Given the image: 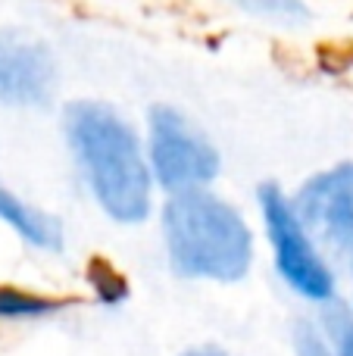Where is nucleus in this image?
Returning <instances> with one entry per match:
<instances>
[{
    "label": "nucleus",
    "instance_id": "nucleus-1",
    "mask_svg": "<svg viewBox=\"0 0 353 356\" xmlns=\"http://www.w3.org/2000/svg\"><path fill=\"white\" fill-rule=\"evenodd\" d=\"M63 138L94 203L122 225L150 216L156 178L150 172L147 144L122 110L106 100H69L63 110Z\"/></svg>",
    "mask_w": 353,
    "mask_h": 356
},
{
    "label": "nucleus",
    "instance_id": "nucleus-2",
    "mask_svg": "<svg viewBox=\"0 0 353 356\" xmlns=\"http://www.w3.org/2000/svg\"><path fill=\"white\" fill-rule=\"evenodd\" d=\"M163 241L181 278L231 284L254 266V232L247 219L210 188L169 194L163 207Z\"/></svg>",
    "mask_w": 353,
    "mask_h": 356
},
{
    "label": "nucleus",
    "instance_id": "nucleus-3",
    "mask_svg": "<svg viewBox=\"0 0 353 356\" xmlns=\"http://www.w3.org/2000/svg\"><path fill=\"white\" fill-rule=\"evenodd\" d=\"M150 172L166 194L210 188L219 178L222 156L206 131L172 104H154L144 122Z\"/></svg>",
    "mask_w": 353,
    "mask_h": 356
},
{
    "label": "nucleus",
    "instance_id": "nucleus-4",
    "mask_svg": "<svg viewBox=\"0 0 353 356\" xmlns=\"http://www.w3.org/2000/svg\"><path fill=\"white\" fill-rule=\"evenodd\" d=\"M263 228H266L269 247L279 275L285 284L310 303L335 300V272L325 263V253L319 250V241L304 225L294 197H288L279 184H263L256 191Z\"/></svg>",
    "mask_w": 353,
    "mask_h": 356
},
{
    "label": "nucleus",
    "instance_id": "nucleus-5",
    "mask_svg": "<svg viewBox=\"0 0 353 356\" xmlns=\"http://www.w3.org/2000/svg\"><path fill=\"white\" fill-rule=\"evenodd\" d=\"M60 66L47 41L19 25H0V106L44 110L54 104Z\"/></svg>",
    "mask_w": 353,
    "mask_h": 356
},
{
    "label": "nucleus",
    "instance_id": "nucleus-6",
    "mask_svg": "<svg viewBox=\"0 0 353 356\" xmlns=\"http://www.w3.org/2000/svg\"><path fill=\"white\" fill-rule=\"evenodd\" d=\"M294 207L319 244L353 259V163L310 175L294 194Z\"/></svg>",
    "mask_w": 353,
    "mask_h": 356
},
{
    "label": "nucleus",
    "instance_id": "nucleus-7",
    "mask_svg": "<svg viewBox=\"0 0 353 356\" xmlns=\"http://www.w3.org/2000/svg\"><path fill=\"white\" fill-rule=\"evenodd\" d=\"M0 222L10 225L22 241H28L38 250H60L63 247V225L50 213L31 207L19 194H13L6 184H0Z\"/></svg>",
    "mask_w": 353,
    "mask_h": 356
},
{
    "label": "nucleus",
    "instance_id": "nucleus-8",
    "mask_svg": "<svg viewBox=\"0 0 353 356\" xmlns=\"http://www.w3.org/2000/svg\"><path fill=\"white\" fill-rule=\"evenodd\" d=\"M225 3L241 10L244 16L269 25H281V29H304L313 19L306 0H225Z\"/></svg>",
    "mask_w": 353,
    "mask_h": 356
},
{
    "label": "nucleus",
    "instance_id": "nucleus-9",
    "mask_svg": "<svg viewBox=\"0 0 353 356\" xmlns=\"http://www.w3.org/2000/svg\"><path fill=\"white\" fill-rule=\"evenodd\" d=\"M60 307L63 303L54 297L0 284V319H41V316L56 313Z\"/></svg>",
    "mask_w": 353,
    "mask_h": 356
},
{
    "label": "nucleus",
    "instance_id": "nucleus-10",
    "mask_svg": "<svg viewBox=\"0 0 353 356\" xmlns=\"http://www.w3.org/2000/svg\"><path fill=\"white\" fill-rule=\"evenodd\" d=\"M88 284H91L94 297H97L100 307H119L122 300H129V278L110 266L106 259H94L88 266Z\"/></svg>",
    "mask_w": 353,
    "mask_h": 356
},
{
    "label": "nucleus",
    "instance_id": "nucleus-11",
    "mask_svg": "<svg viewBox=\"0 0 353 356\" xmlns=\"http://www.w3.org/2000/svg\"><path fill=\"white\" fill-rule=\"evenodd\" d=\"M294 356H338L335 344H331L329 332L322 334V328L313 322H300L294 328Z\"/></svg>",
    "mask_w": 353,
    "mask_h": 356
},
{
    "label": "nucleus",
    "instance_id": "nucleus-12",
    "mask_svg": "<svg viewBox=\"0 0 353 356\" xmlns=\"http://www.w3.org/2000/svg\"><path fill=\"white\" fill-rule=\"evenodd\" d=\"M325 332H329L338 356H353V313L335 309V313L325 319Z\"/></svg>",
    "mask_w": 353,
    "mask_h": 356
},
{
    "label": "nucleus",
    "instance_id": "nucleus-13",
    "mask_svg": "<svg viewBox=\"0 0 353 356\" xmlns=\"http://www.w3.org/2000/svg\"><path fill=\"white\" fill-rule=\"evenodd\" d=\"M181 356H229V353L219 350V347H194V350H188Z\"/></svg>",
    "mask_w": 353,
    "mask_h": 356
},
{
    "label": "nucleus",
    "instance_id": "nucleus-14",
    "mask_svg": "<svg viewBox=\"0 0 353 356\" xmlns=\"http://www.w3.org/2000/svg\"><path fill=\"white\" fill-rule=\"evenodd\" d=\"M350 266H353V259H350Z\"/></svg>",
    "mask_w": 353,
    "mask_h": 356
}]
</instances>
